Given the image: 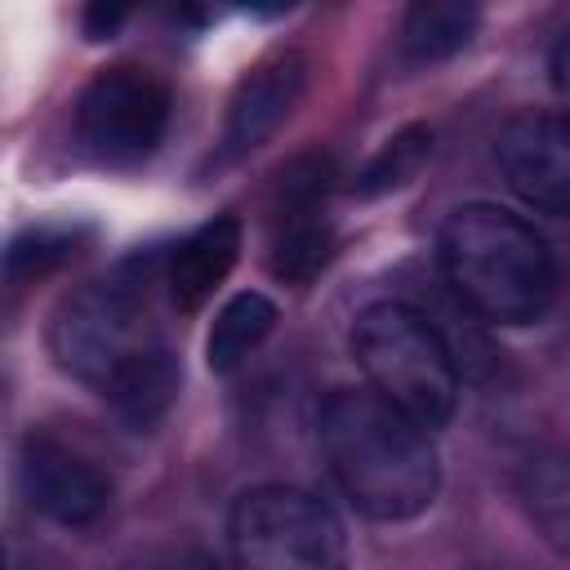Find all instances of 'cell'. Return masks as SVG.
Listing matches in <instances>:
<instances>
[{
  "label": "cell",
  "instance_id": "6da1fadb",
  "mask_svg": "<svg viewBox=\"0 0 570 570\" xmlns=\"http://www.w3.org/2000/svg\"><path fill=\"white\" fill-rule=\"evenodd\" d=\"M49 352L62 374L111 401L134 428H151L178 396V356L134 276L71 289L49 316Z\"/></svg>",
  "mask_w": 570,
  "mask_h": 570
},
{
  "label": "cell",
  "instance_id": "7a4b0ae2",
  "mask_svg": "<svg viewBox=\"0 0 570 570\" xmlns=\"http://www.w3.org/2000/svg\"><path fill=\"white\" fill-rule=\"evenodd\" d=\"M321 450L338 490L370 521H414L436 503L441 459L428 428L370 387H338L325 396Z\"/></svg>",
  "mask_w": 570,
  "mask_h": 570
},
{
  "label": "cell",
  "instance_id": "3957f363",
  "mask_svg": "<svg viewBox=\"0 0 570 570\" xmlns=\"http://www.w3.org/2000/svg\"><path fill=\"white\" fill-rule=\"evenodd\" d=\"M441 272L454 298L490 325H534L552 307L557 263L548 240L503 205H459L441 227Z\"/></svg>",
  "mask_w": 570,
  "mask_h": 570
},
{
  "label": "cell",
  "instance_id": "277c9868",
  "mask_svg": "<svg viewBox=\"0 0 570 570\" xmlns=\"http://www.w3.org/2000/svg\"><path fill=\"white\" fill-rule=\"evenodd\" d=\"M352 356L374 396L428 432L450 423L459 405V352L423 307L401 298L370 303L352 325Z\"/></svg>",
  "mask_w": 570,
  "mask_h": 570
},
{
  "label": "cell",
  "instance_id": "5b68a950",
  "mask_svg": "<svg viewBox=\"0 0 570 570\" xmlns=\"http://www.w3.org/2000/svg\"><path fill=\"white\" fill-rule=\"evenodd\" d=\"M236 570H347L338 512L298 485H249L227 512Z\"/></svg>",
  "mask_w": 570,
  "mask_h": 570
},
{
  "label": "cell",
  "instance_id": "8992f818",
  "mask_svg": "<svg viewBox=\"0 0 570 570\" xmlns=\"http://www.w3.org/2000/svg\"><path fill=\"white\" fill-rule=\"evenodd\" d=\"M174 94L160 71L142 62H111L76 98V142L102 165H134L151 156L169 129Z\"/></svg>",
  "mask_w": 570,
  "mask_h": 570
},
{
  "label": "cell",
  "instance_id": "52a82bcc",
  "mask_svg": "<svg viewBox=\"0 0 570 570\" xmlns=\"http://www.w3.org/2000/svg\"><path fill=\"white\" fill-rule=\"evenodd\" d=\"M494 160L508 178V187L543 209V214H570V116L530 107L503 120L494 138Z\"/></svg>",
  "mask_w": 570,
  "mask_h": 570
},
{
  "label": "cell",
  "instance_id": "ba28073f",
  "mask_svg": "<svg viewBox=\"0 0 570 570\" xmlns=\"http://www.w3.org/2000/svg\"><path fill=\"white\" fill-rule=\"evenodd\" d=\"M22 490L40 517L67 530L94 525L111 508V476L53 432H31L22 441Z\"/></svg>",
  "mask_w": 570,
  "mask_h": 570
},
{
  "label": "cell",
  "instance_id": "9c48e42d",
  "mask_svg": "<svg viewBox=\"0 0 570 570\" xmlns=\"http://www.w3.org/2000/svg\"><path fill=\"white\" fill-rule=\"evenodd\" d=\"M325 187L330 169L321 160H294L281 174L276 209H272V240H267V267L272 276L303 285L312 281L330 258V223H325Z\"/></svg>",
  "mask_w": 570,
  "mask_h": 570
},
{
  "label": "cell",
  "instance_id": "30bf717a",
  "mask_svg": "<svg viewBox=\"0 0 570 570\" xmlns=\"http://www.w3.org/2000/svg\"><path fill=\"white\" fill-rule=\"evenodd\" d=\"M307 71L312 62L298 49H276L240 76L223 120V160H240L258 151L294 116V107L307 94Z\"/></svg>",
  "mask_w": 570,
  "mask_h": 570
},
{
  "label": "cell",
  "instance_id": "8fae6325",
  "mask_svg": "<svg viewBox=\"0 0 570 570\" xmlns=\"http://www.w3.org/2000/svg\"><path fill=\"white\" fill-rule=\"evenodd\" d=\"M240 218L236 214H218L209 223H200L196 232H187L169 258H165V294L178 312H196L214 298V289L232 276L236 258H240Z\"/></svg>",
  "mask_w": 570,
  "mask_h": 570
},
{
  "label": "cell",
  "instance_id": "7c38bea8",
  "mask_svg": "<svg viewBox=\"0 0 570 570\" xmlns=\"http://www.w3.org/2000/svg\"><path fill=\"white\" fill-rule=\"evenodd\" d=\"M481 27V9L476 4H459V0H423L405 13L401 22V53L410 62H441L454 58Z\"/></svg>",
  "mask_w": 570,
  "mask_h": 570
},
{
  "label": "cell",
  "instance_id": "4fadbf2b",
  "mask_svg": "<svg viewBox=\"0 0 570 570\" xmlns=\"http://www.w3.org/2000/svg\"><path fill=\"white\" fill-rule=\"evenodd\" d=\"M276 325V303L258 289H245V294H232L214 325H209V338H205V361L214 374H232Z\"/></svg>",
  "mask_w": 570,
  "mask_h": 570
},
{
  "label": "cell",
  "instance_id": "5bb4252c",
  "mask_svg": "<svg viewBox=\"0 0 570 570\" xmlns=\"http://www.w3.org/2000/svg\"><path fill=\"white\" fill-rule=\"evenodd\" d=\"M428 151H432V134H428V129H405V134H396V138L370 160V169H365V178H361V191H383V187L405 183V178L423 165Z\"/></svg>",
  "mask_w": 570,
  "mask_h": 570
},
{
  "label": "cell",
  "instance_id": "9a60e30c",
  "mask_svg": "<svg viewBox=\"0 0 570 570\" xmlns=\"http://www.w3.org/2000/svg\"><path fill=\"white\" fill-rule=\"evenodd\" d=\"M62 258H67V236L31 232L27 240H13V249H9V281H13V285L36 281V276H45L49 267H58Z\"/></svg>",
  "mask_w": 570,
  "mask_h": 570
},
{
  "label": "cell",
  "instance_id": "2e32d148",
  "mask_svg": "<svg viewBox=\"0 0 570 570\" xmlns=\"http://www.w3.org/2000/svg\"><path fill=\"white\" fill-rule=\"evenodd\" d=\"M552 85H557L561 107H566V116H570V27L561 31V40H557V49H552Z\"/></svg>",
  "mask_w": 570,
  "mask_h": 570
},
{
  "label": "cell",
  "instance_id": "e0dca14e",
  "mask_svg": "<svg viewBox=\"0 0 570 570\" xmlns=\"http://www.w3.org/2000/svg\"><path fill=\"white\" fill-rule=\"evenodd\" d=\"M183 570H236V566H223V561H209V557H196V561H187Z\"/></svg>",
  "mask_w": 570,
  "mask_h": 570
}]
</instances>
